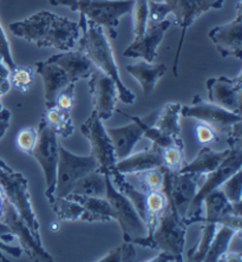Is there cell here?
I'll list each match as a JSON object with an SVG mask.
<instances>
[{
    "label": "cell",
    "mask_w": 242,
    "mask_h": 262,
    "mask_svg": "<svg viewBox=\"0 0 242 262\" xmlns=\"http://www.w3.org/2000/svg\"><path fill=\"white\" fill-rule=\"evenodd\" d=\"M10 30L37 48H53L63 52L74 50L80 37L78 23L49 11H39L25 20L14 21L10 24Z\"/></svg>",
    "instance_id": "1"
},
{
    "label": "cell",
    "mask_w": 242,
    "mask_h": 262,
    "mask_svg": "<svg viewBox=\"0 0 242 262\" xmlns=\"http://www.w3.org/2000/svg\"><path fill=\"white\" fill-rule=\"evenodd\" d=\"M79 29L82 31V37L78 39V50L82 51L91 63L96 68L104 72L114 80L117 86L118 98L124 104L135 103V95L123 84L120 72L115 57L113 49L109 44V40L103 30V26L96 24V23L87 20L85 17H79Z\"/></svg>",
    "instance_id": "2"
},
{
    "label": "cell",
    "mask_w": 242,
    "mask_h": 262,
    "mask_svg": "<svg viewBox=\"0 0 242 262\" xmlns=\"http://www.w3.org/2000/svg\"><path fill=\"white\" fill-rule=\"evenodd\" d=\"M224 4L225 0H148L149 21L160 23L171 13L174 14L176 24L181 28V38H180L178 52H176L174 64H172L175 77L179 76V60L184 37H186V31L200 15L212 9H221Z\"/></svg>",
    "instance_id": "3"
},
{
    "label": "cell",
    "mask_w": 242,
    "mask_h": 262,
    "mask_svg": "<svg viewBox=\"0 0 242 262\" xmlns=\"http://www.w3.org/2000/svg\"><path fill=\"white\" fill-rule=\"evenodd\" d=\"M53 6H67L77 11L96 24L104 26L110 37L115 39L118 34V25L123 15L131 13L135 0H49Z\"/></svg>",
    "instance_id": "4"
},
{
    "label": "cell",
    "mask_w": 242,
    "mask_h": 262,
    "mask_svg": "<svg viewBox=\"0 0 242 262\" xmlns=\"http://www.w3.org/2000/svg\"><path fill=\"white\" fill-rule=\"evenodd\" d=\"M0 186L7 201L15 208L26 226L29 227L34 240L37 241V244L41 245L39 222L31 203L28 180L23 176L21 172L14 171L2 159H0Z\"/></svg>",
    "instance_id": "5"
},
{
    "label": "cell",
    "mask_w": 242,
    "mask_h": 262,
    "mask_svg": "<svg viewBox=\"0 0 242 262\" xmlns=\"http://www.w3.org/2000/svg\"><path fill=\"white\" fill-rule=\"evenodd\" d=\"M230 151L225 161L222 162L216 170L207 174L203 179V182L200 186L195 198L188 208L186 216L183 221L187 226L193 225L195 222H201L202 219V207L203 200L210 192L218 189L221 184L228 180L230 176L241 170L242 167V145H236L234 148H229Z\"/></svg>",
    "instance_id": "6"
},
{
    "label": "cell",
    "mask_w": 242,
    "mask_h": 262,
    "mask_svg": "<svg viewBox=\"0 0 242 262\" xmlns=\"http://www.w3.org/2000/svg\"><path fill=\"white\" fill-rule=\"evenodd\" d=\"M187 227L176 210L174 203L168 200L167 206L160 214L156 228L152 233L155 248L174 255L180 262L183 261L182 253L186 242Z\"/></svg>",
    "instance_id": "7"
},
{
    "label": "cell",
    "mask_w": 242,
    "mask_h": 262,
    "mask_svg": "<svg viewBox=\"0 0 242 262\" xmlns=\"http://www.w3.org/2000/svg\"><path fill=\"white\" fill-rule=\"evenodd\" d=\"M203 204L206 207V215L201 219L202 230L200 236L199 244L188 252V261H203L207 252H208L210 242H212L215 233L217 230L218 219L224 216L225 214H234L232 203H230L224 192L218 189L210 192L203 200Z\"/></svg>",
    "instance_id": "8"
},
{
    "label": "cell",
    "mask_w": 242,
    "mask_h": 262,
    "mask_svg": "<svg viewBox=\"0 0 242 262\" xmlns=\"http://www.w3.org/2000/svg\"><path fill=\"white\" fill-rule=\"evenodd\" d=\"M98 170V163L92 155L78 156L58 146L55 198H67L80 177Z\"/></svg>",
    "instance_id": "9"
},
{
    "label": "cell",
    "mask_w": 242,
    "mask_h": 262,
    "mask_svg": "<svg viewBox=\"0 0 242 262\" xmlns=\"http://www.w3.org/2000/svg\"><path fill=\"white\" fill-rule=\"evenodd\" d=\"M38 138L32 156L39 163L46 181V199L51 203L55 199L57 163H58V141L57 134L48 125L43 118L38 126Z\"/></svg>",
    "instance_id": "10"
},
{
    "label": "cell",
    "mask_w": 242,
    "mask_h": 262,
    "mask_svg": "<svg viewBox=\"0 0 242 262\" xmlns=\"http://www.w3.org/2000/svg\"><path fill=\"white\" fill-rule=\"evenodd\" d=\"M106 181V192L105 199L111 204L115 211V220L120 223L123 238L125 242H133L135 238L143 237L147 235V228L143 220L133 206L131 202L122 195L111 182L109 174H105Z\"/></svg>",
    "instance_id": "11"
},
{
    "label": "cell",
    "mask_w": 242,
    "mask_h": 262,
    "mask_svg": "<svg viewBox=\"0 0 242 262\" xmlns=\"http://www.w3.org/2000/svg\"><path fill=\"white\" fill-rule=\"evenodd\" d=\"M80 131L89 141L91 155L98 163V171L102 174H109L116 165L117 159L115 156L113 142L103 125L102 119L95 110L91 111L90 116L80 125Z\"/></svg>",
    "instance_id": "12"
},
{
    "label": "cell",
    "mask_w": 242,
    "mask_h": 262,
    "mask_svg": "<svg viewBox=\"0 0 242 262\" xmlns=\"http://www.w3.org/2000/svg\"><path fill=\"white\" fill-rule=\"evenodd\" d=\"M206 175L193 172L170 171L164 168V182L162 191L167 200L174 203L180 216L184 219L191 201L196 195Z\"/></svg>",
    "instance_id": "13"
},
{
    "label": "cell",
    "mask_w": 242,
    "mask_h": 262,
    "mask_svg": "<svg viewBox=\"0 0 242 262\" xmlns=\"http://www.w3.org/2000/svg\"><path fill=\"white\" fill-rule=\"evenodd\" d=\"M181 116L195 118L200 122L206 123L215 129L218 136L222 134L228 136L234 126L242 122L241 115L226 110L214 103L205 102L200 96H194L191 105L182 106Z\"/></svg>",
    "instance_id": "14"
},
{
    "label": "cell",
    "mask_w": 242,
    "mask_h": 262,
    "mask_svg": "<svg viewBox=\"0 0 242 262\" xmlns=\"http://www.w3.org/2000/svg\"><path fill=\"white\" fill-rule=\"evenodd\" d=\"M2 221L9 227L14 236L18 237L21 245V250L25 252L32 261H53V257L46 252L43 246L37 244L31 234L29 227L26 226L24 220L20 217L15 208L4 199V214Z\"/></svg>",
    "instance_id": "15"
},
{
    "label": "cell",
    "mask_w": 242,
    "mask_h": 262,
    "mask_svg": "<svg viewBox=\"0 0 242 262\" xmlns=\"http://www.w3.org/2000/svg\"><path fill=\"white\" fill-rule=\"evenodd\" d=\"M89 91L98 117L102 121L113 117L118 99L117 86L114 80L101 70H95L89 77Z\"/></svg>",
    "instance_id": "16"
},
{
    "label": "cell",
    "mask_w": 242,
    "mask_h": 262,
    "mask_svg": "<svg viewBox=\"0 0 242 262\" xmlns=\"http://www.w3.org/2000/svg\"><path fill=\"white\" fill-rule=\"evenodd\" d=\"M210 103L241 115L242 97V75L241 72L234 78L221 76L210 78L206 83Z\"/></svg>",
    "instance_id": "17"
},
{
    "label": "cell",
    "mask_w": 242,
    "mask_h": 262,
    "mask_svg": "<svg viewBox=\"0 0 242 262\" xmlns=\"http://www.w3.org/2000/svg\"><path fill=\"white\" fill-rule=\"evenodd\" d=\"M209 38L224 58L242 56V7L241 2L236 5V18L228 24L216 26L210 30Z\"/></svg>",
    "instance_id": "18"
},
{
    "label": "cell",
    "mask_w": 242,
    "mask_h": 262,
    "mask_svg": "<svg viewBox=\"0 0 242 262\" xmlns=\"http://www.w3.org/2000/svg\"><path fill=\"white\" fill-rule=\"evenodd\" d=\"M170 24L168 19L160 23L148 21L145 32L141 37L135 38L123 55L130 58H143L147 63H152L157 55V46L161 44Z\"/></svg>",
    "instance_id": "19"
},
{
    "label": "cell",
    "mask_w": 242,
    "mask_h": 262,
    "mask_svg": "<svg viewBox=\"0 0 242 262\" xmlns=\"http://www.w3.org/2000/svg\"><path fill=\"white\" fill-rule=\"evenodd\" d=\"M34 71L43 78L46 109L56 106L57 96L71 83L67 73L58 65L49 60L37 61L34 64Z\"/></svg>",
    "instance_id": "20"
},
{
    "label": "cell",
    "mask_w": 242,
    "mask_h": 262,
    "mask_svg": "<svg viewBox=\"0 0 242 262\" xmlns=\"http://www.w3.org/2000/svg\"><path fill=\"white\" fill-rule=\"evenodd\" d=\"M63 69L71 83H77L82 78H89L96 67L82 51H65L53 55L48 59Z\"/></svg>",
    "instance_id": "21"
},
{
    "label": "cell",
    "mask_w": 242,
    "mask_h": 262,
    "mask_svg": "<svg viewBox=\"0 0 242 262\" xmlns=\"http://www.w3.org/2000/svg\"><path fill=\"white\" fill-rule=\"evenodd\" d=\"M162 167V159H161L160 146L155 144L151 145L150 149L136 152L121 161H117L114 169L123 175H131L138 171L148 170L152 168Z\"/></svg>",
    "instance_id": "22"
},
{
    "label": "cell",
    "mask_w": 242,
    "mask_h": 262,
    "mask_svg": "<svg viewBox=\"0 0 242 262\" xmlns=\"http://www.w3.org/2000/svg\"><path fill=\"white\" fill-rule=\"evenodd\" d=\"M105 130L113 142L115 156L117 161L128 157L133 152L134 146L143 137L140 125L134 121L129 125L120 126V128H107Z\"/></svg>",
    "instance_id": "23"
},
{
    "label": "cell",
    "mask_w": 242,
    "mask_h": 262,
    "mask_svg": "<svg viewBox=\"0 0 242 262\" xmlns=\"http://www.w3.org/2000/svg\"><path fill=\"white\" fill-rule=\"evenodd\" d=\"M67 198L79 203L85 209L82 221L106 222L115 220V211L105 198H91L77 194H69Z\"/></svg>",
    "instance_id": "24"
},
{
    "label": "cell",
    "mask_w": 242,
    "mask_h": 262,
    "mask_svg": "<svg viewBox=\"0 0 242 262\" xmlns=\"http://www.w3.org/2000/svg\"><path fill=\"white\" fill-rule=\"evenodd\" d=\"M126 71L141 84L142 90L145 95H150L160 78L166 75L167 67L164 64L153 65L147 61H140L137 64L128 65Z\"/></svg>",
    "instance_id": "25"
},
{
    "label": "cell",
    "mask_w": 242,
    "mask_h": 262,
    "mask_svg": "<svg viewBox=\"0 0 242 262\" xmlns=\"http://www.w3.org/2000/svg\"><path fill=\"white\" fill-rule=\"evenodd\" d=\"M109 177L111 182L114 184V187L131 202L133 206L135 207L138 215H140L141 219L143 220V222H145V219H147V192H143L142 190L137 189L135 186H133V184L126 180L125 175L115 170L114 168L113 170L109 172Z\"/></svg>",
    "instance_id": "26"
},
{
    "label": "cell",
    "mask_w": 242,
    "mask_h": 262,
    "mask_svg": "<svg viewBox=\"0 0 242 262\" xmlns=\"http://www.w3.org/2000/svg\"><path fill=\"white\" fill-rule=\"evenodd\" d=\"M229 151L230 149L224 150V151H214L213 149L205 146L199 152L196 159L190 163L183 165L180 172H193V174L200 175L209 174L220 167V164L228 156Z\"/></svg>",
    "instance_id": "27"
},
{
    "label": "cell",
    "mask_w": 242,
    "mask_h": 262,
    "mask_svg": "<svg viewBox=\"0 0 242 262\" xmlns=\"http://www.w3.org/2000/svg\"><path fill=\"white\" fill-rule=\"evenodd\" d=\"M182 105L180 103H168L163 106V109L160 111L156 116V121L153 125L156 126L163 134L168 135L175 141L182 142L180 134V117H181Z\"/></svg>",
    "instance_id": "28"
},
{
    "label": "cell",
    "mask_w": 242,
    "mask_h": 262,
    "mask_svg": "<svg viewBox=\"0 0 242 262\" xmlns=\"http://www.w3.org/2000/svg\"><path fill=\"white\" fill-rule=\"evenodd\" d=\"M106 181L105 174L94 170L84 175L77 181L70 194L91 196V198H105Z\"/></svg>",
    "instance_id": "29"
},
{
    "label": "cell",
    "mask_w": 242,
    "mask_h": 262,
    "mask_svg": "<svg viewBox=\"0 0 242 262\" xmlns=\"http://www.w3.org/2000/svg\"><path fill=\"white\" fill-rule=\"evenodd\" d=\"M41 118L48 123V125L55 131L57 135H60V136L64 138L71 136L75 130L70 111L61 110L57 106L49 107V109L45 110V113L43 114Z\"/></svg>",
    "instance_id": "30"
},
{
    "label": "cell",
    "mask_w": 242,
    "mask_h": 262,
    "mask_svg": "<svg viewBox=\"0 0 242 262\" xmlns=\"http://www.w3.org/2000/svg\"><path fill=\"white\" fill-rule=\"evenodd\" d=\"M237 233L235 230L229 228L227 226L221 225L220 228L216 230L212 242H210L209 249L207 252L205 260L206 262H216L220 259L222 254L228 252V247L232 238L235 236Z\"/></svg>",
    "instance_id": "31"
},
{
    "label": "cell",
    "mask_w": 242,
    "mask_h": 262,
    "mask_svg": "<svg viewBox=\"0 0 242 262\" xmlns=\"http://www.w3.org/2000/svg\"><path fill=\"white\" fill-rule=\"evenodd\" d=\"M129 176H131L134 180L137 181L138 183L137 189H140L143 192H147V194L151 191H160L163 189V182H164L163 167L138 171Z\"/></svg>",
    "instance_id": "32"
},
{
    "label": "cell",
    "mask_w": 242,
    "mask_h": 262,
    "mask_svg": "<svg viewBox=\"0 0 242 262\" xmlns=\"http://www.w3.org/2000/svg\"><path fill=\"white\" fill-rule=\"evenodd\" d=\"M51 204L52 210L63 221H82L85 209L79 203L68 198H55Z\"/></svg>",
    "instance_id": "33"
},
{
    "label": "cell",
    "mask_w": 242,
    "mask_h": 262,
    "mask_svg": "<svg viewBox=\"0 0 242 262\" xmlns=\"http://www.w3.org/2000/svg\"><path fill=\"white\" fill-rule=\"evenodd\" d=\"M120 113L124 115L126 118H129L130 121H134L135 123H137V124L140 125V128L142 129L143 137H147L148 140H150L152 142V144L160 146V148H166V146L171 145V144H182L183 145V142L175 141L174 138H171L170 136H168V135L163 134L162 131H160L155 125H150L149 123L145 122L144 119H142L141 117L129 116V115L124 114L123 111H120Z\"/></svg>",
    "instance_id": "34"
},
{
    "label": "cell",
    "mask_w": 242,
    "mask_h": 262,
    "mask_svg": "<svg viewBox=\"0 0 242 262\" xmlns=\"http://www.w3.org/2000/svg\"><path fill=\"white\" fill-rule=\"evenodd\" d=\"M184 145L171 144L166 148H160L162 167L170 171H180L184 165Z\"/></svg>",
    "instance_id": "35"
},
{
    "label": "cell",
    "mask_w": 242,
    "mask_h": 262,
    "mask_svg": "<svg viewBox=\"0 0 242 262\" xmlns=\"http://www.w3.org/2000/svg\"><path fill=\"white\" fill-rule=\"evenodd\" d=\"M34 67H15L10 69L9 80L11 86L21 92H26L30 89L33 80Z\"/></svg>",
    "instance_id": "36"
},
{
    "label": "cell",
    "mask_w": 242,
    "mask_h": 262,
    "mask_svg": "<svg viewBox=\"0 0 242 262\" xmlns=\"http://www.w3.org/2000/svg\"><path fill=\"white\" fill-rule=\"evenodd\" d=\"M131 13L134 14V34L135 38L145 32L149 21L148 0H135Z\"/></svg>",
    "instance_id": "37"
},
{
    "label": "cell",
    "mask_w": 242,
    "mask_h": 262,
    "mask_svg": "<svg viewBox=\"0 0 242 262\" xmlns=\"http://www.w3.org/2000/svg\"><path fill=\"white\" fill-rule=\"evenodd\" d=\"M220 189L224 192L226 199L232 204H241V192H242V172L236 171L228 180H226L221 184Z\"/></svg>",
    "instance_id": "38"
},
{
    "label": "cell",
    "mask_w": 242,
    "mask_h": 262,
    "mask_svg": "<svg viewBox=\"0 0 242 262\" xmlns=\"http://www.w3.org/2000/svg\"><path fill=\"white\" fill-rule=\"evenodd\" d=\"M37 130L32 128V126H29V128H24L19 131L17 138H15V144H17V148L20 150L21 152L28 154V155H32L33 149L37 143Z\"/></svg>",
    "instance_id": "39"
},
{
    "label": "cell",
    "mask_w": 242,
    "mask_h": 262,
    "mask_svg": "<svg viewBox=\"0 0 242 262\" xmlns=\"http://www.w3.org/2000/svg\"><path fill=\"white\" fill-rule=\"evenodd\" d=\"M75 84L70 83L69 85L59 92L56 98V106L61 110L70 111L75 104Z\"/></svg>",
    "instance_id": "40"
},
{
    "label": "cell",
    "mask_w": 242,
    "mask_h": 262,
    "mask_svg": "<svg viewBox=\"0 0 242 262\" xmlns=\"http://www.w3.org/2000/svg\"><path fill=\"white\" fill-rule=\"evenodd\" d=\"M196 133V138L201 144H210L213 142L218 141V134L213 129L212 126L206 124V123H199L195 128Z\"/></svg>",
    "instance_id": "41"
},
{
    "label": "cell",
    "mask_w": 242,
    "mask_h": 262,
    "mask_svg": "<svg viewBox=\"0 0 242 262\" xmlns=\"http://www.w3.org/2000/svg\"><path fill=\"white\" fill-rule=\"evenodd\" d=\"M0 55H2L4 63L7 65V68L13 69L15 67V63L12 58V53H11L10 43L7 40L5 32H4L2 24H0Z\"/></svg>",
    "instance_id": "42"
},
{
    "label": "cell",
    "mask_w": 242,
    "mask_h": 262,
    "mask_svg": "<svg viewBox=\"0 0 242 262\" xmlns=\"http://www.w3.org/2000/svg\"><path fill=\"white\" fill-rule=\"evenodd\" d=\"M9 72H10V69L7 68V65L5 63H4L3 57L0 55V110L3 109L2 97L5 94H7L11 89V84L9 80Z\"/></svg>",
    "instance_id": "43"
},
{
    "label": "cell",
    "mask_w": 242,
    "mask_h": 262,
    "mask_svg": "<svg viewBox=\"0 0 242 262\" xmlns=\"http://www.w3.org/2000/svg\"><path fill=\"white\" fill-rule=\"evenodd\" d=\"M2 252L9 253L10 255H12L13 257H19L23 254L21 248L15 247V246H10L7 242H4L3 240H0V261H7V259L4 257Z\"/></svg>",
    "instance_id": "44"
},
{
    "label": "cell",
    "mask_w": 242,
    "mask_h": 262,
    "mask_svg": "<svg viewBox=\"0 0 242 262\" xmlns=\"http://www.w3.org/2000/svg\"><path fill=\"white\" fill-rule=\"evenodd\" d=\"M122 247V262H133L136 261V252L131 242H125L121 245Z\"/></svg>",
    "instance_id": "45"
},
{
    "label": "cell",
    "mask_w": 242,
    "mask_h": 262,
    "mask_svg": "<svg viewBox=\"0 0 242 262\" xmlns=\"http://www.w3.org/2000/svg\"><path fill=\"white\" fill-rule=\"evenodd\" d=\"M11 121V113L7 109L0 110V138L4 137L6 131L10 128Z\"/></svg>",
    "instance_id": "46"
},
{
    "label": "cell",
    "mask_w": 242,
    "mask_h": 262,
    "mask_svg": "<svg viewBox=\"0 0 242 262\" xmlns=\"http://www.w3.org/2000/svg\"><path fill=\"white\" fill-rule=\"evenodd\" d=\"M97 261H102V262H122V247L118 246L115 249L111 250L109 254H106L105 256H103L102 259H99Z\"/></svg>",
    "instance_id": "47"
},
{
    "label": "cell",
    "mask_w": 242,
    "mask_h": 262,
    "mask_svg": "<svg viewBox=\"0 0 242 262\" xmlns=\"http://www.w3.org/2000/svg\"><path fill=\"white\" fill-rule=\"evenodd\" d=\"M15 236L13 235V233L11 232L9 227H7L3 221H0V240L10 244V242H12Z\"/></svg>",
    "instance_id": "48"
},
{
    "label": "cell",
    "mask_w": 242,
    "mask_h": 262,
    "mask_svg": "<svg viewBox=\"0 0 242 262\" xmlns=\"http://www.w3.org/2000/svg\"><path fill=\"white\" fill-rule=\"evenodd\" d=\"M218 261L221 262H240L242 261V254L241 253H228L226 252L225 254H222L220 256Z\"/></svg>",
    "instance_id": "49"
},
{
    "label": "cell",
    "mask_w": 242,
    "mask_h": 262,
    "mask_svg": "<svg viewBox=\"0 0 242 262\" xmlns=\"http://www.w3.org/2000/svg\"><path fill=\"white\" fill-rule=\"evenodd\" d=\"M145 261H149V262H170V261H179V260H178V257H175L174 255H170V254H168V253L161 252L160 255L156 256L155 259L145 260Z\"/></svg>",
    "instance_id": "50"
},
{
    "label": "cell",
    "mask_w": 242,
    "mask_h": 262,
    "mask_svg": "<svg viewBox=\"0 0 242 262\" xmlns=\"http://www.w3.org/2000/svg\"><path fill=\"white\" fill-rule=\"evenodd\" d=\"M50 228H51L52 232H57V230L59 229V225L57 222H52L51 225H50Z\"/></svg>",
    "instance_id": "51"
},
{
    "label": "cell",
    "mask_w": 242,
    "mask_h": 262,
    "mask_svg": "<svg viewBox=\"0 0 242 262\" xmlns=\"http://www.w3.org/2000/svg\"><path fill=\"white\" fill-rule=\"evenodd\" d=\"M3 214H4V200L3 201H0V221H2L3 219Z\"/></svg>",
    "instance_id": "52"
},
{
    "label": "cell",
    "mask_w": 242,
    "mask_h": 262,
    "mask_svg": "<svg viewBox=\"0 0 242 262\" xmlns=\"http://www.w3.org/2000/svg\"><path fill=\"white\" fill-rule=\"evenodd\" d=\"M4 199H5V194H4L3 188H2V186H0V201H3Z\"/></svg>",
    "instance_id": "53"
}]
</instances>
